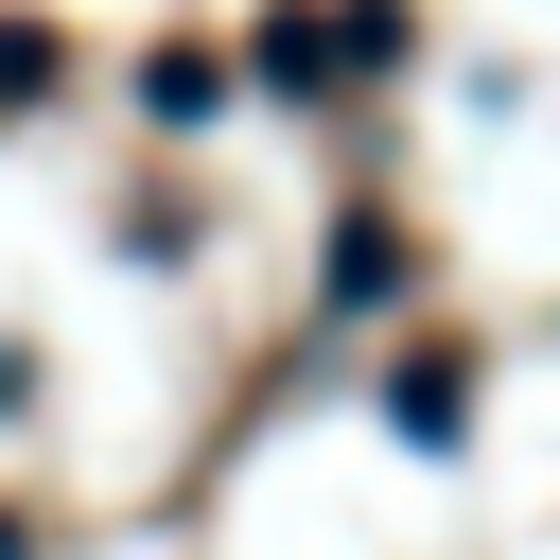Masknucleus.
<instances>
[{"label":"nucleus","mask_w":560,"mask_h":560,"mask_svg":"<svg viewBox=\"0 0 560 560\" xmlns=\"http://www.w3.org/2000/svg\"><path fill=\"white\" fill-rule=\"evenodd\" d=\"M0 560H18V525H0Z\"/></svg>","instance_id":"f257e3e1"}]
</instances>
